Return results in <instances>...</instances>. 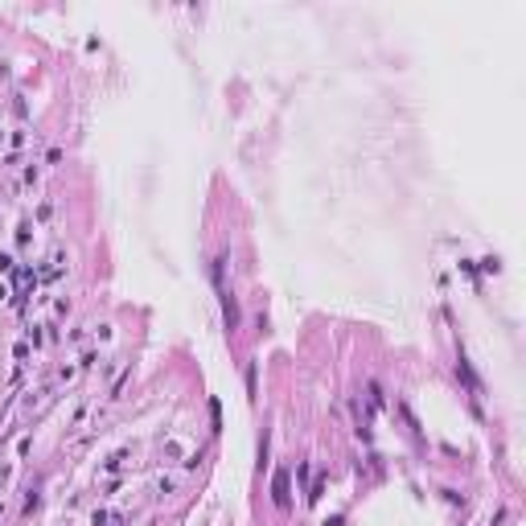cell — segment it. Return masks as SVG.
Returning a JSON list of instances; mask_svg holds the SVG:
<instances>
[{
  "label": "cell",
  "instance_id": "obj_2",
  "mask_svg": "<svg viewBox=\"0 0 526 526\" xmlns=\"http://www.w3.org/2000/svg\"><path fill=\"white\" fill-rule=\"evenodd\" d=\"M456 374H460V378H465V387H469L473 395H481V382H477V374H473V370H469V362H465V358H460V362H456Z\"/></svg>",
  "mask_w": 526,
  "mask_h": 526
},
{
  "label": "cell",
  "instance_id": "obj_3",
  "mask_svg": "<svg viewBox=\"0 0 526 526\" xmlns=\"http://www.w3.org/2000/svg\"><path fill=\"white\" fill-rule=\"evenodd\" d=\"M370 403H374V407H382V403H387V399H382V387H378V382H370Z\"/></svg>",
  "mask_w": 526,
  "mask_h": 526
},
{
  "label": "cell",
  "instance_id": "obj_1",
  "mask_svg": "<svg viewBox=\"0 0 526 526\" xmlns=\"http://www.w3.org/2000/svg\"><path fill=\"white\" fill-rule=\"evenodd\" d=\"M271 502L280 506V510H288V502H292V498H288V473H284V469L275 473V481H271Z\"/></svg>",
  "mask_w": 526,
  "mask_h": 526
}]
</instances>
